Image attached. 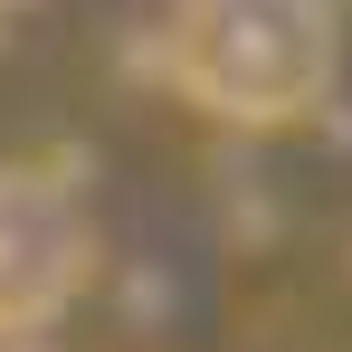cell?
Here are the masks:
<instances>
[{
  "mask_svg": "<svg viewBox=\"0 0 352 352\" xmlns=\"http://www.w3.org/2000/svg\"><path fill=\"white\" fill-rule=\"evenodd\" d=\"M162 76L210 124L286 133L343 86V0H181Z\"/></svg>",
  "mask_w": 352,
  "mask_h": 352,
  "instance_id": "6da1fadb",
  "label": "cell"
},
{
  "mask_svg": "<svg viewBox=\"0 0 352 352\" xmlns=\"http://www.w3.org/2000/svg\"><path fill=\"white\" fill-rule=\"evenodd\" d=\"M96 276V219L58 172L0 162V333H38Z\"/></svg>",
  "mask_w": 352,
  "mask_h": 352,
  "instance_id": "7a4b0ae2",
  "label": "cell"
}]
</instances>
